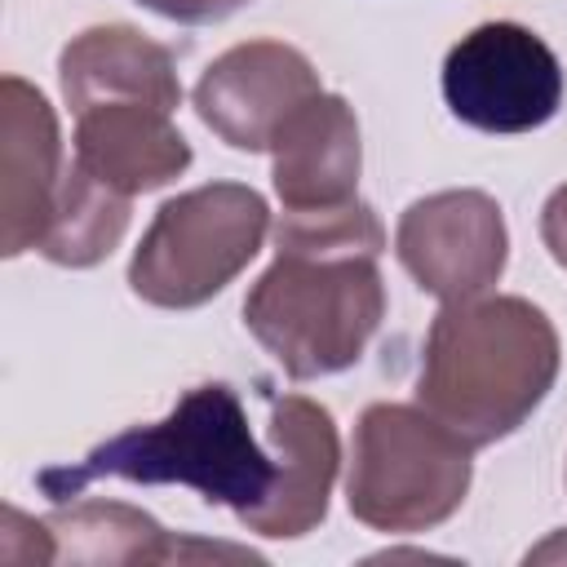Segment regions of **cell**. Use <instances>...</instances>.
Instances as JSON below:
<instances>
[{
	"instance_id": "obj_2",
	"label": "cell",
	"mask_w": 567,
	"mask_h": 567,
	"mask_svg": "<svg viewBox=\"0 0 567 567\" xmlns=\"http://www.w3.org/2000/svg\"><path fill=\"white\" fill-rule=\"evenodd\" d=\"M554 377L558 332L545 310L523 297H470L434 315L416 403L470 447H487L540 408Z\"/></svg>"
},
{
	"instance_id": "obj_6",
	"label": "cell",
	"mask_w": 567,
	"mask_h": 567,
	"mask_svg": "<svg viewBox=\"0 0 567 567\" xmlns=\"http://www.w3.org/2000/svg\"><path fill=\"white\" fill-rule=\"evenodd\" d=\"M443 97L456 120L483 133H527L563 106L554 49L518 22H483L443 62Z\"/></svg>"
},
{
	"instance_id": "obj_16",
	"label": "cell",
	"mask_w": 567,
	"mask_h": 567,
	"mask_svg": "<svg viewBox=\"0 0 567 567\" xmlns=\"http://www.w3.org/2000/svg\"><path fill=\"white\" fill-rule=\"evenodd\" d=\"M0 563L4 567H35V563H58V545L49 523H35L4 505L0 514Z\"/></svg>"
},
{
	"instance_id": "obj_17",
	"label": "cell",
	"mask_w": 567,
	"mask_h": 567,
	"mask_svg": "<svg viewBox=\"0 0 567 567\" xmlns=\"http://www.w3.org/2000/svg\"><path fill=\"white\" fill-rule=\"evenodd\" d=\"M137 4H146L159 18H173V22H217V18L235 13L248 0H137Z\"/></svg>"
},
{
	"instance_id": "obj_8",
	"label": "cell",
	"mask_w": 567,
	"mask_h": 567,
	"mask_svg": "<svg viewBox=\"0 0 567 567\" xmlns=\"http://www.w3.org/2000/svg\"><path fill=\"white\" fill-rule=\"evenodd\" d=\"M319 89L306 53L279 40H248L226 49L195 84L199 120L235 151H270L275 133Z\"/></svg>"
},
{
	"instance_id": "obj_15",
	"label": "cell",
	"mask_w": 567,
	"mask_h": 567,
	"mask_svg": "<svg viewBox=\"0 0 567 567\" xmlns=\"http://www.w3.org/2000/svg\"><path fill=\"white\" fill-rule=\"evenodd\" d=\"M124 226H128V195L102 186L71 159L35 252L49 257L53 266H97L124 239Z\"/></svg>"
},
{
	"instance_id": "obj_12",
	"label": "cell",
	"mask_w": 567,
	"mask_h": 567,
	"mask_svg": "<svg viewBox=\"0 0 567 567\" xmlns=\"http://www.w3.org/2000/svg\"><path fill=\"white\" fill-rule=\"evenodd\" d=\"M275 190L284 208H332L350 204L359 186V124L346 97L315 93L288 115L270 142Z\"/></svg>"
},
{
	"instance_id": "obj_13",
	"label": "cell",
	"mask_w": 567,
	"mask_h": 567,
	"mask_svg": "<svg viewBox=\"0 0 567 567\" xmlns=\"http://www.w3.org/2000/svg\"><path fill=\"white\" fill-rule=\"evenodd\" d=\"M62 93L71 111L115 97H142L164 111L182 102V84L164 44L133 27H93L62 49Z\"/></svg>"
},
{
	"instance_id": "obj_14",
	"label": "cell",
	"mask_w": 567,
	"mask_h": 567,
	"mask_svg": "<svg viewBox=\"0 0 567 567\" xmlns=\"http://www.w3.org/2000/svg\"><path fill=\"white\" fill-rule=\"evenodd\" d=\"M58 558L66 563H182V558H257L235 545L168 536L151 514L120 501H75L49 518Z\"/></svg>"
},
{
	"instance_id": "obj_10",
	"label": "cell",
	"mask_w": 567,
	"mask_h": 567,
	"mask_svg": "<svg viewBox=\"0 0 567 567\" xmlns=\"http://www.w3.org/2000/svg\"><path fill=\"white\" fill-rule=\"evenodd\" d=\"M75 164L120 195H142L173 182L190 164V146L173 124V111L115 97L75 111Z\"/></svg>"
},
{
	"instance_id": "obj_18",
	"label": "cell",
	"mask_w": 567,
	"mask_h": 567,
	"mask_svg": "<svg viewBox=\"0 0 567 567\" xmlns=\"http://www.w3.org/2000/svg\"><path fill=\"white\" fill-rule=\"evenodd\" d=\"M540 239L558 266H567V186H558L540 213Z\"/></svg>"
},
{
	"instance_id": "obj_1",
	"label": "cell",
	"mask_w": 567,
	"mask_h": 567,
	"mask_svg": "<svg viewBox=\"0 0 567 567\" xmlns=\"http://www.w3.org/2000/svg\"><path fill=\"white\" fill-rule=\"evenodd\" d=\"M275 266L244 301L248 332L292 381L350 368L385 319L377 257L385 230L359 199L332 208H288L275 226Z\"/></svg>"
},
{
	"instance_id": "obj_9",
	"label": "cell",
	"mask_w": 567,
	"mask_h": 567,
	"mask_svg": "<svg viewBox=\"0 0 567 567\" xmlns=\"http://www.w3.org/2000/svg\"><path fill=\"white\" fill-rule=\"evenodd\" d=\"M0 252L18 257L40 244L66 177L58 115L44 93L18 75L0 84Z\"/></svg>"
},
{
	"instance_id": "obj_7",
	"label": "cell",
	"mask_w": 567,
	"mask_h": 567,
	"mask_svg": "<svg viewBox=\"0 0 567 567\" xmlns=\"http://www.w3.org/2000/svg\"><path fill=\"white\" fill-rule=\"evenodd\" d=\"M505 221L483 190H439L416 199L394 230V252L421 292L447 301L483 297L505 270Z\"/></svg>"
},
{
	"instance_id": "obj_4",
	"label": "cell",
	"mask_w": 567,
	"mask_h": 567,
	"mask_svg": "<svg viewBox=\"0 0 567 567\" xmlns=\"http://www.w3.org/2000/svg\"><path fill=\"white\" fill-rule=\"evenodd\" d=\"M470 443L425 408L372 403L354 425L346 501L377 532H425L470 492Z\"/></svg>"
},
{
	"instance_id": "obj_5",
	"label": "cell",
	"mask_w": 567,
	"mask_h": 567,
	"mask_svg": "<svg viewBox=\"0 0 567 567\" xmlns=\"http://www.w3.org/2000/svg\"><path fill=\"white\" fill-rule=\"evenodd\" d=\"M266 230L270 213L252 186H195L155 213L128 261V284L164 310L204 306L257 257Z\"/></svg>"
},
{
	"instance_id": "obj_11",
	"label": "cell",
	"mask_w": 567,
	"mask_h": 567,
	"mask_svg": "<svg viewBox=\"0 0 567 567\" xmlns=\"http://www.w3.org/2000/svg\"><path fill=\"white\" fill-rule=\"evenodd\" d=\"M270 439H275V492L261 509L244 518L257 536H301L328 514V492L337 478V425L328 408L301 394L270 399Z\"/></svg>"
},
{
	"instance_id": "obj_3",
	"label": "cell",
	"mask_w": 567,
	"mask_h": 567,
	"mask_svg": "<svg viewBox=\"0 0 567 567\" xmlns=\"http://www.w3.org/2000/svg\"><path fill=\"white\" fill-rule=\"evenodd\" d=\"M97 478L186 483L208 505L235 509V518L244 523L252 509L270 501L279 465L257 447L239 394L226 381H208L186 390L164 421L133 425L97 443L80 465L44 470L40 492L53 505H66Z\"/></svg>"
}]
</instances>
